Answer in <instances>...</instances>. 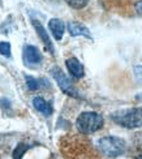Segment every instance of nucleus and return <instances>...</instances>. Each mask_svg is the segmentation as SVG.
Returning <instances> with one entry per match:
<instances>
[{"label":"nucleus","instance_id":"nucleus-9","mask_svg":"<svg viewBox=\"0 0 142 159\" xmlns=\"http://www.w3.org/2000/svg\"><path fill=\"white\" fill-rule=\"evenodd\" d=\"M68 31L72 37H86L91 39V35H90V31L89 29L84 26L80 22H76V21H71L68 22Z\"/></svg>","mask_w":142,"mask_h":159},{"label":"nucleus","instance_id":"nucleus-1","mask_svg":"<svg viewBox=\"0 0 142 159\" xmlns=\"http://www.w3.org/2000/svg\"><path fill=\"white\" fill-rule=\"evenodd\" d=\"M111 119L117 125L128 129H136L142 127V107L120 110L111 115Z\"/></svg>","mask_w":142,"mask_h":159},{"label":"nucleus","instance_id":"nucleus-4","mask_svg":"<svg viewBox=\"0 0 142 159\" xmlns=\"http://www.w3.org/2000/svg\"><path fill=\"white\" fill-rule=\"evenodd\" d=\"M51 75H52L53 78H55V81L57 82L59 88L62 89V91H64L66 95H71V97H74V98H80V95L77 94V91L73 89L72 81L65 76V73L59 67H53L51 69Z\"/></svg>","mask_w":142,"mask_h":159},{"label":"nucleus","instance_id":"nucleus-12","mask_svg":"<svg viewBox=\"0 0 142 159\" xmlns=\"http://www.w3.org/2000/svg\"><path fill=\"white\" fill-rule=\"evenodd\" d=\"M65 3L73 9H82L89 4V0H65Z\"/></svg>","mask_w":142,"mask_h":159},{"label":"nucleus","instance_id":"nucleus-3","mask_svg":"<svg viewBox=\"0 0 142 159\" xmlns=\"http://www.w3.org/2000/svg\"><path fill=\"white\" fill-rule=\"evenodd\" d=\"M100 153L108 158H117L125 153V141L116 136H106L98 141Z\"/></svg>","mask_w":142,"mask_h":159},{"label":"nucleus","instance_id":"nucleus-18","mask_svg":"<svg viewBox=\"0 0 142 159\" xmlns=\"http://www.w3.org/2000/svg\"><path fill=\"white\" fill-rule=\"evenodd\" d=\"M138 159H142V154H141V155H140V157H138Z\"/></svg>","mask_w":142,"mask_h":159},{"label":"nucleus","instance_id":"nucleus-13","mask_svg":"<svg viewBox=\"0 0 142 159\" xmlns=\"http://www.w3.org/2000/svg\"><path fill=\"white\" fill-rule=\"evenodd\" d=\"M25 80H26V85H28V89H29L30 91H35V90H38V89L40 88L39 80L31 77V76H26Z\"/></svg>","mask_w":142,"mask_h":159},{"label":"nucleus","instance_id":"nucleus-17","mask_svg":"<svg viewBox=\"0 0 142 159\" xmlns=\"http://www.w3.org/2000/svg\"><path fill=\"white\" fill-rule=\"evenodd\" d=\"M136 101H141L142 102V93H140V94L136 95Z\"/></svg>","mask_w":142,"mask_h":159},{"label":"nucleus","instance_id":"nucleus-5","mask_svg":"<svg viewBox=\"0 0 142 159\" xmlns=\"http://www.w3.org/2000/svg\"><path fill=\"white\" fill-rule=\"evenodd\" d=\"M24 63L28 67H33V65H38L42 61V54L35 46H25L24 47Z\"/></svg>","mask_w":142,"mask_h":159},{"label":"nucleus","instance_id":"nucleus-16","mask_svg":"<svg viewBox=\"0 0 142 159\" xmlns=\"http://www.w3.org/2000/svg\"><path fill=\"white\" fill-rule=\"evenodd\" d=\"M134 9H136V12L138 13L140 16H142V0H138V2L136 3V5H134Z\"/></svg>","mask_w":142,"mask_h":159},{"label":"nucleus","instance_id":"nucleus-10","mask_svg":"<svg viewBox=\"0 0 142 159\" xmlns=\"http://www.w3.org/2000/svg\"><path fill=\"white\" fill-rule=\"evenodd\" d=\"M33 106H34V108L37 111H39L40 114H43L44 116H50L52 115V107H51V104L48 102H46L43 98H40V97H35L34 99H33Z\"/></svg>","mask_w":142,"mask_h":159},{"label":"nucleus","instance_id":"nucleus-2","mask_svg":"<svg viewBox=\"0 0 142 159\" xmlns=\"http://www.w3.org/2000/svg\"><path fill=\"white\" fill-rule=\"evenodd\" d=\"M103 124H104L103 116L98 114V112H93V111L82 112L81 115H78L76 120V127L80 133L82 134L95 133L97 130H99L103 127Z\"/></svg>","mask_w":142,"mask_h":159},{"label":"nucleus","instance_id":"nucleus-15","mask_svg":"<svg viewBox=\"0 0 142 159\" xmlns=\"http://www.w3.org/2000/svg\"><path fill=\"white\" fill-rule=\"evenodd\" d=\"M134 76L137 81H142V65H136L134 67Z\"/></svg>","mask_w":142,"mask_h":159},{"label":"nucleus","instance_id":"nucleus-8","mask_svg":"<svg viewBox=\"0 0 142 159\" xmlns=\"http://www.w3.org/2000/svg\"><path fill=\"white\" fill-rule=\"evenodd\" d=\"M48 29L51 31V34L53 35V38L56 41H62V38L64 35V31H65V25L62 20L59 18H51L48 21Z\"/></svg>","mask_w":142,"mask_h":159},{"label":"nucleus","instance_id":"nucleus-14","mask_svg":"<svg viewBox=\"0 0 142 159\" xmlns=\"http://www.w3.org/2000/svg\"><path fill=\"white\" fill-rule=\"evenodd\" d=\"M0 55L5 57L11 56V44L8 42H0Z\"/></svg>","mask_w":142,"mask_h":159},{"label":"nucleus","instance_id":"nucleus-6","mask_svg":"<svg viewBox=\"0 0 142 159\" xmlns=\"http://www.w3.org/2000/svg\"><path fill=\"white\" fill-rule=\"evenodd\" d=\"M31 24H33V26H34V29H35V31H37V34L39 35V38L42 39V42H43V44H44V47L48 50L51 54H53V52H55V48H53V44H52V42H51V39H50L48 34H47L46 29L43 28V25L40 24L38 20H33Z\"/></svg>","mask_w":142,"mask_h":159},{"label":"nucleus","instance_id":"nucleus-11","mask_svg":"<svg viewBox=\"0 0 142 159\" xmlns=\"http://www.w3.org/2000/svg\"><path fill=\"white\" fill-rule=\"evenodd\" d=\"M30 148H31L30 145H26V143H18L17 146H16V149L13 150V154H12L13 159H22L24 154H25L26 151H28Z\"/></svg>","mask_w":142,"mask_h":159},{"label":"nucleus","instance_id":"nucleus-7","mask_svg":"<svg viewBox=\"0 0 142 159\" xmlns=\"http://www.w3.org/2000/svg\"><path fill=\"white\" fill-rule=\"evenodd\" d=\"M65 65H66V68H68V72L74 78H82L84 77L85 69H84V65L80 63L78 59L71 57L65 61Z\"/></svg>","mask_w":142,"mask_h":159}]
</instances>
